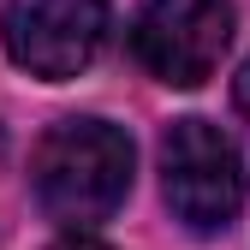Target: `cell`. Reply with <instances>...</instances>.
<instances>
[{
	"instance_id": "1",
	"label": "cell",
	"mask_w": 250,
	"mask_h": 250,
	"mask_svg": "<svg viewBox=\"0 0 250 250\" xmlns=\"http://www.w3.org/2000/svg\"><path fill=\"white\" fill-rule=\"evenodd\" d=\"M131 137L107 119H60L36 149V197L60 227H96L131 191Z\"/></svg>"
},
{
	"instance_id": "2",
	"label": "cell",
	"mask_w": 250,
	"mask_h": 250,
	"mask_svg": "<svg viewBox=\"0 0 250 250\" xmlns=\"http://www.w3.org/2000/svg\"><path fill=\"white\" fill-rule=\"evenodd\" d=\"M161 191L191 232H221L244 203V161L208 119H179L161 137Z\"/></svg>"
},
{
	"instance_id": "3",
	"label": "cell",
	"mask_w": 250,
	"mask_h": 250,
	"mask_svg": "<svg viewBox=\"0 0 250 250\" xmlns=\"http://www.w3.org/2000/svg\"><path fill=\"white\" fill-rule=\"evenodd\" d=\"M227 42H232L227 0H149L131 24L137 66L173 89H197L203 78H214Z\"/></svg>"
},
{
	"instance_id": "4",
	"label": "cell",
	"mask_w": 250,
	"mask_h": 250,
	"mask_svg": "<svg viewBox=\"0 0 250 250\" xmlns=\"http://www.w3.org/2000/svg\"><path fill=\"white\" fill-rule=\"evenodd\" d=\"M6 54L30 78H78L107 42V6L102 0H6L0 18Z\"/></svg>"
},
{
	"instance_id": "5",
	"label": "cell",
	"mask_w": 250,
	"mask_h": 250,
	"mask_svg": "<svg viewBox=\"0 0 250 250\" xmlns=\"http://www.w3.org/2000/svg\"><path fill=\"white\" fill-rule=\"evenodd\" d=\"M232 96H238V113L250 119V60H244V72H238V83H232Z\"/></svg>"
},
{
	"instance_id": "6",
	"label": "cell",
	"mask_w": 250,
	"mask_h": 250,
	"mask_svg": "<svg viewBox=\"0 0 250 250\" xmlns=\"http://www.w3.org/2000/svg\"><path fill=\"white\" fill-rule=\"evenodd\" d=\"M54 250H107V244H96V238H83V232H72V238H60Z\"/></svg>"
}]
</instances>
